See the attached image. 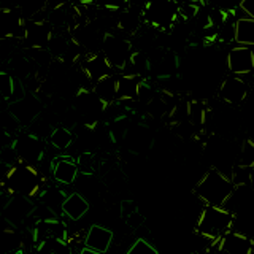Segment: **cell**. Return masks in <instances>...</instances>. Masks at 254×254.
Listing matches in <instances>:
<instances>
[{
	"instance_id": "cell-1",
	"label": "cell",
	"mask_w": 254,
	"mask_h": 254,
	"mask_svg": "<svg viewBox=\"0 0 254 254\" xmlns=\"http://www.w3.org/2000/svg\"><path fill=\"white\" fill-rule=\"evenodd\" d=\"M234 189L235 185L232 183V180L226 173L211 167L197 181V185L194 188V194L197 198H200L203 205L224 206L226 202L229 200V197L232 195Z\"/></svg>"
},
{
	"instance_id": "cell-2",
	"label": "cell",
	"mask_w": 254,
	"mask_h": 254,
	"mask_svg": "<svg viewBox=\"0 0 254 254\" xmlns=\"http://www.w3.org/2000/svg\"><path fill=\"white\" fill-rule=\"evenodd\" d=\"M237 216L224 206L203 205L195 221V234L208 242H218L232 232Z\"/></svg>"
},
{
	"instance_id": "cell-3",
	"label": "cell",
	"mask_w": 254,
	"mask_h": 254,
	"mask_svg": "<svg viewBox=\"0 0 254 254\" xmlns=\"http://www.w3.org/2000/svg\"><path fill=\"white\" fill-rule=\"evenodd\" d=\"M178 19V0H146L145 6H143V24L153 30L170 32Z\"/></svg>"
},
{
	"instance_id": "cell-4",
	"label": "cell",
	"mask_w": 254,
	"mask_h": 254,
	"mask_svg": "<svg viewBox=\"0 0 254 254\" xmlns=\"http://www.w3.org/2000/svg\"><path fill=\"white\" fill-rule=\"evenodd\" d=\"M133 45L132 40L127 38L126 35L119 34L115 30H107L103 34L102 40V54L105 56V59L113 68V71H119V75L127 68L130 64L132 54H133Z\"/></svg>"
},
{
	"instance_id": "cell-5",
	"label": "cell",
	"mask_w": 254,
	"mask_h": 254,
	"mask_svg": "<svg viewBox=\"0 0 254 254\" xmlns=\"http://www.w3.org/2000/svg\"><path fill=\"white\" fill-rule=\"evenodd\" d=\"M5 180L13 195L18 194L32 197L42 192L40 190V173L34 165L19 162L13 167H8Z\"/></svg>"
},
{
	"instance_id": "cell-6",
	"label": "cell",
	"mask_w": 254,
	"mask_h": 254,
	"mask_svg": "<svg viewBox=\"0 0 254 254\" xmlns=\"http://www.w3.org/2000/svg\"><path fill=\"white\" fill-rule=\"evenodd\" d=\"M75 113L83 119L84 126L95 127L99 118L107 111V107L103 105V102L94 94L89 87H83L75 94Z\"/></svg>"
},
{
	"instance_id": "cell-7",
	"label": "cell",
	"mask_w": 254,
	"mask_h": 254,
	"mask_svg": "<svg viewBox=\"0 0 254 254\" xmlns=\"http://www.w3.org/2000/svg\"><path fill=\"white\" fill-rule=\"evenodd\" d=\"M35 208L37 206L32 202L30 197L14 194L5 202L2 210V218L11 227H21L22 224H26L27 219L34 216Z\"/></svg>"
},
{
	"instance_id": "cell-8",
	"label": "cell",
	"mask_w": 254,
	"mask_h": 254,
	"mask_svg": "<svg viewBox=\"0 0 254 254\" xmlns=\"http://www.w3.org/2000/svg\"><path fill=\"white\" fill-rule=\"evenodd\" d=\"M27 34V19L11 5L0 8V40H24Z\"/></svg>"
},
{
	"instance_id": "cell-9",
	"label": "cell",
	"mask_w": 254,
	"mask_h": 254,
	"mask_svg": "<svg viewBox=\"0 0 254 254\" xmlns=\"http://www.w3.org/2000/svg\"><path fill=\"white\" fill-rule=\"evenodd\" d=\"M13 149L16 156H18L19 162L34 165L42 162V159L45 156V145L40 137L34 133H21L14 138L13 141Z\"/></svg>"
},
{
	"instance_id": "cell-10",
	"label": "cell",
	"mask_w": 254,
	"mask_h": 254,
	"mask_svg": "<svg viewBox=\"0 0 254 254\" xmlns=\"http://www.w3.org/2000/svg\"><path fill=\"white\" fill-rule=\"evenodd\" d=\"M210 254H253L254 253V240L243 232L232 230L224 235L218 242H211Z\"/></svg>"
},
{
	"instance_id": "cell-11",
	"label": "cell",
	"mask_w": 254,
	"mask_h": 254,
	"mask_svg": "<svg viewBox=\"0 0 254 254\" xmlns=\"http://www.w3.org/2000/svg\"><path fill=\"white\" fill-rule=\"evenodd\" d=\"M250 95V84L245 78L229 75L218 87V97L222 103L230 107H240Z\"/></svg>"
},
{
	"instance_id": "cell-12",
	"label": "cell",
	"mask_w": 254,
	"mask_h": 254,
	"mask_svg": "<svg viewBox=\"0 0 254 254\" xmlns=\"http://www.w3.org/2000/svg\"><path fill=\"white\" fill-rule=\"evenodd\" d=\"M226 67L230 75L248 76L254 71V48L232 46L226 54Z\"/></svg>"
},
{
	"instance_id": "cell-13",
	"label": "cell",
	"mask_w": 254,
	"mask_h": 254,
	"mask_svg": "<svg viewBox=\"0 0 254 254\" xmlns=\"http://www.w3.org/2000/svg\"><path fill=\"white\" fill-rule=\"evenodd\" d=\"M42 102H40V99L34 92H26L22 99L8 105V111L14 116V119L21 126H30L32 123H35L38 116L42 115Z\"/></svg>"
},
{
	"instance_id": "cell-14",
	"label": "cell",
	"mask_w": 254,
	"mask_h": 254,
	"mask_svg": "<svg viewBox=\"0 0 254 254\" xmlns=\"http://www.w3.org/2000/svg\"><path fill=\"white\" fill-rule=\"evenodd\" d=\"M79 68H81L84 76L87 78V81L92 86L97 81H100V79L113 75V68H111V65L102 53H87L79 61Z\"/></svg>"
},
{
	"instance_id": "cell-15",
	"label": "cell",
	"mask_w": 254,
	"mask_h": 254,
	"mask_svg": "<svg viewBox=\"0 0 254 254\" xmlns=\"http://www.w3.org/2000/svg\"><path fill=\"white\" fill-rule=\"evenodd\" d=\"M32 235H34L35 246H40L48 240H67L68 230L67 226L64 224V221H61L59 218H53L37 221L34 230H32Z\"/></svg>"
},
{
	"instance_id": "cell-16",
	"label": "cell",
	"mask_w": 254,
	"mask_h": 254,
	"mask_svg": "<svg viewBox=\"0 0 254 254\" xmlns=\"http://www.w3.org/2000/svg\"><path fill=\"white\" fill-rule=\"evenodd\" d=\"M51 175L58 185H73L79 175L76 159L71 156H54L51 159Z\"/></svg>"
},
{
	"instance_id": "cell-17",
	"label": "cell",
	"mask_w": 254,
	"mask_h": 254,
	"mask_svg": "<svg viewBox=\"0 0 254 254\" xmlns=\"http://www.w3.org/2000/svg\"><path fill=\"white\" fill-rule=\"evenodd\" d=\"M143 27V8L129 5L126 10L118 13L115 29L127 38L133 37Z\"/></svg>"
},
{
	"instance_id": "cell-18",
	"label": "cell",
	"mask_w": 254,
	"mask_h": 254,
	"mask_svg": "<svg viewBox=\"0 0 254 254\" xmlns=\"http://www.w3.org/2000/svg\"><path fill=\"white\" fill-rule=\"evenodd\" d=\"M113 237H115L113 232H111L108 227L100 226V224H92L89 229H87L83 245L87 250L107 254L111 243H113Z\"/></svg>"
},
{
	"instance_id": "cell-19",
	"label": "cell",
	"mask_w": 254,
	"mask_h": 254,
	"mask_svg": "<svg viewBox=\"0 0 254 254\" xmlns=\"http://www.w3.org/2000/svg\"><path fill=\"white\" fill-rule=\"evenodd\" d=\"M253 206H254V186L250 185V186H235L232 195L229 197V200L224 205V208L237 216L238 213L245 214V211H248Z\"/></svg>"
},
{
	"instance_id": "cell-20",
	"label": "cell",
	"mask_w": 254,
	"mask_h": 254,
	"mask_svg": "<svg viewBox=\"0 0 254 254\" xmlns=\"http://www.w3.org/2000/svg\"><path fill=\"white\" fill-rule=\"evenodd\" d=\"M91 205L86 200L83 194L70 192L62 203V216H65L70 221H79L84 218V214L89 211Z\"/></svg>"
},
{
	"instance_id": "cell-21",
	"label": "cell",
	"mask_w": 254,
	"mask_h": 254,
	"mask_svg": "<svg viewBox=\"0 0 254 254\" xmlns=\"http://www.w3.org/2000/svg\"><path fill=\"white\" fill-rule=\"evenodd\" d=\"M143 78L137 75H118V102L133 103L137 102V94Z\"/></svg>"
},
{
	"instance_id": "cell-22",
	"label": "cell",
	"mask_w": 254,
	"mask_h": 254,
	"mask_svg": "<svg viewBox=\"0 0 254 254\" xmlns=\"http://www.w3.org/2000/svg\"><path fill=\"white\" fill-rule=\"evenodd\" d=\"M92 91L103 102V105L107 108L115 105L118 102V75L113 73L100 79V81H97L92 86Z\"/></svg>"
},
{
	"instance_id": "cell-23",
	"label": "cell",
	"mask_w": 254,
	"mask_h": 254,
	"mask_svg": "<svg viewBox=\"0 0 254 254\" xmlns=\"http://www.w3.org/2000/svg\"><path fill=\"white\" fill-rule=\"evenodd\" d=\"M0 94L3 95L8 105H10V103L22 99L26 95V91H24L22 83L18 78L8 73V71H0Z\"/></svg>"
},
{
	"instance_id": "cell-24",
	"label": "cell",
	"mask_w": 254,
	"mask_h": 254,
	"mask_svg": "<svg viewBox=\"0 0 254 254\" xmlns=\"http://www.w3.org/2000/svg\"><path fill=\"white\" fill-rule=\"evenodd\" d=\"M235 45L254 48V19L245 16L235 22Z\"/></svg>"
},
{
	"instance_id": "cell-25",
	"label": "cell",
	"mask_w": 254,
	"mask_h": 254,
	"mask_svg": "<svg viewBox=\"0 0 254 254\" xmlns=\"http://www.w3.org/2000/svg\"><path fill=\"white\" fill-rule=\"evenodd\" d=\"M67 195L68 194L58 188H48L46 190L40 192V202H42V205L48 206L56 216H59V214H62V203L67 198Z\"/></svg>"
},
{
	"instance_id": "cell-26",
	"label": "cell",
	"mask_w": 254,
	"mask_h": 254,
	"mask_svg": "<svg viewBox=\"0 0 254 254\" xmlns=\"http://www.w3.org/2000/svg\"><path fill=\"white\" fill-rule=\"evenodd\" d=\"M73 132H71L68 127H54L53 132L50 133V137H46L48 145H51L54 149L58 151H67L71 143H73Z\"/></svg>"
},
{
	"instance_id": "cell-27",
	"label": "cell",
	"mask_w": 254,
	"mask_h": 254,
	"mask_svg": "<svg viewBox=\"0 0 254 254\" xmlns=\"http://www.w3.org/2000/svg\"><path fill=\"white\" fill-rule=\"evenodd\" d=\"M11 6L18 8L27 21L34 19L37 14L43 13L46 8V0H11Z\"/></svg>"
},
{
	"instance_id": "cell-28",
	"label": "cell",
	"mask_w": 254,
	"mask_h": 254,
	"mask_svg": "<svg viewBox=\"0 0 254 254\" xmlns=\"http://www.w3.org/2000/svg\"><path fill=\"white\" fill-rule=\"evenodd\" d=\"M22 248L18 234L13 229L0 230V254H8Z\"/></svg>"
},
{
	"instance_id": "cell-29",
	"label": "cell",
	"mask_w": 254,
	"mask_h": 254,
	"mask_svg": "<svg viewBox=\"0 0 254 254\" xmlns=\"http://www.w3.org/2000/svg\"><path fill=\"white\" fill-rule=\"evenodd\" d=\"M237 165L242 167H251L254 165V141L253 140H243L240 148H238V154H237Z\"/></svg>"
},
{
	"instance_id": "cell-30",
	"label": "cell",
	"mask_w": 254,
	"mask_h": 254,
	"mask_svg": "<svg viewBox=\"0 0 254 254\" xmlns=\"http://www.w3.org/2000/svg\"><path fill=\"white\" fill-rule=\"evenodd\" d=\"M230 180L235 186H250L251 183V170L248 167H242V165H234L232 172H230Z\"/></svg>"
},
{
	"instance_id": "cell-31",
	"label": "cell",
	"mask_w": 254,
	"mask_h": 254,
	"mask_svg": "<svg viewBox=\"0 0 254 254\" xmlns=\"http://www.w3.org/2000/svg\"><path fill=\"white\" fill-rule=\"evenodd\" d=\"M76 165H78L79 175H86V177H89V175H92L95 170L94 154L89 153V151H84V153H81L76 157Z\"/></svg>"
},
{
	"instance_id": "cell-32",
	"label": "cell",
	"mask_w": 254,
	"mask_h": 254,
	"mask_svg": "<svg viewBox=\"0 0 254 254\" xmlns=\"http://www.w3.org/2000/svg\"><path fill=\"white\" fill-rule=\"evenodd\" d=\"M126 254H159L157 250L145 238H137L126 251Z\"/></svg>"
},
{
	"instance_id": "cell-33",
	"label": "cell",
	"mask_w": 254,
	"mask_h": 254,
	"mask_svg": "<svg viewBox=\"0 0 254 254\" xmlns=\"http://www.w3.org/2000/svg\"><path fill=\"white\" fill-rule=\"evenodd\" d=\"M97 5L100 10H105L110 13H119L130 5V0H99Z\"/></svg>"
},
{
	"instance_id": "cell-34",
	"label": "cell",
	"mask_w": 254,
	"mask_h": 254,
	"mask_svg": "<svg viewBox=\"0 0 254 254\" xmlns=\"http://www.w3.org/2000/svg\"><path fill=\"white\" fill-rule=\"evenodd\" d=\"M206 5L213 8V10L230 11L240 5V0H206Z\"/></svg>"
},
{
	"instance_id": "cell-35",
	"label": "cell",
	"mask_w": 254,
	"mask_h": 254,
	"mask_svg": "<svg viewBox=\"0 0 254 254\" xmlns=\"http://www.w3.org/2000/svg\"><path fill=\"white\" fill-rule=\"evenodd\" d=\"M135 211H138V208H137V205H135L133 200H124V202H121V216L124 219L129 218L130 214H133Z\"/></svg>"
},
{
	"instance_id": "cell-36",
	"label": "cell",
	"mask_w": 254,
	"mask_h": 254,
	"mask_svg": "<svg viewBox=\"0 0 254 254\" xmlns=\"http://www.w3.org/2000/svg\"><path fill=\"white\" fill-rule=\"evenodd\" d=\"M240 10L248 16V18L254 19V0H240Z\"/></svg>"
},
{
	"instance_id": "cell-37",
	"label": "cell",
	"mask_w": 254,
	"mask_h": 254,
	"mask_svg": "<svg viewBox=\"0 0 254 254\" xmlns=\"http://www.w3.org/2000/svg\"><path fill=\"white\" fill-rule=\"evenodd\" d=\"M99 0H71V3L76 5V6H81V8H87V6H94L97 5Z\"/></svg>"
},
{
	"instance_id": "cell-38",
	"label": "cell",
	"mask_w": 254,
	"mask_h": 254,
	"mask_svg": "<svg viewBox=\"0 0 254 254\" xmlns=\"http://www.w3.org/2000/svg\"><path fill=\"white\" fill-rule=\"evenodd\" d=\"M5 108H8V102L5 100L3 95L0 94V113H2V111H5Z\"/></svg>"
},
{
	"instance_id": "cell-39",
	"label": "cell",
	"mask_w": 254,
	"mask_h": 254,
	"mask_svg": "<svg viewBox=\"0 0 254 254\" xmlns=\"http://www.w3.org/2000/svg\"><path fill=\"white\" fill-rule=\"evenodd\" d=\"M78 254H102V253H97V251H92V250H87V248H83Z\"/></svg>"
},
{
	"instance_id": "cell-40",
	"label": "cell",
	"mask_w": 254,
	"mask_h": 254,
	"mask_svg": "<svg viewBox=\"0 0 254 254\" xmlns=\"http://www.w3.org/2000/svg\"><path fill=\"white\" fill-rule=\"evenodd\" d=\"M8 254H27L26 251H24V248H19V250H16L13 253H8Z\"/></svg>"
},
{
	"instance_id": "cell-41",
	"label": "cell",
	"mask_w": 254,
	"mask_h": 254,
	"mask_svg": "<svg viewBox=\"0 0 254 254\" xmlns=\"http://www.w3.org/2000/svg\"><path fill=\"white\" fill-rule=\"evenodd\" d=\"M250 170H251V183H253V186H254V165L251 167Z\"/></svg>"
}]
</instances>
